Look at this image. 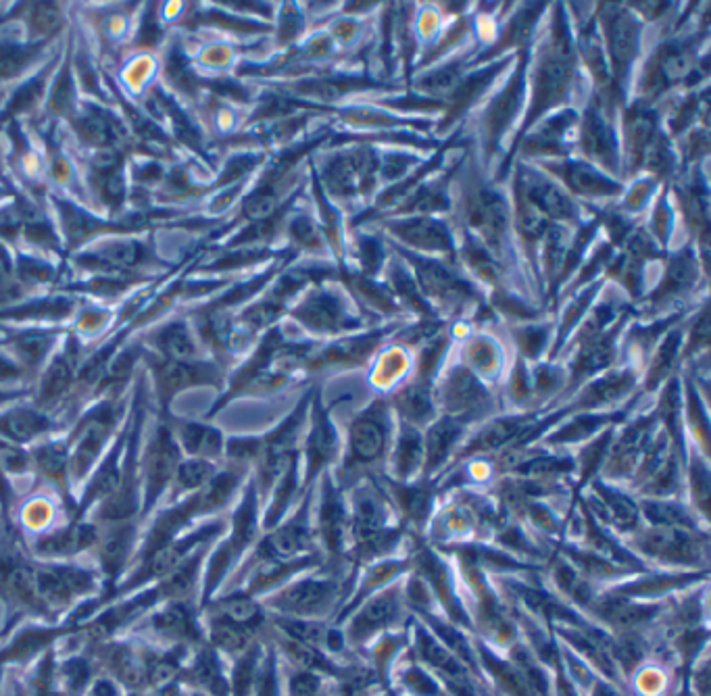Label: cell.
<instances>
[{"label":"cell","mask_w":711,"mask_h":696,"mask_svg":"<svg viewBox=\"0 0 711 696\" xmlns=\"http://www.w3.org/2000/svg\"><path fill=\"white\" fill-rule=\"evenodd\" d=\"M46 428H48V421L42 415L28 411V409L15 411L0 421V430H3L9 438L21 440V442L34 438L36 434L44 432Z\"/></svg>","instance_id":"ab89813d"},{"label":"cell","mask_w":711,"mask_h":696,"mask_svg":"<svg viewBox=\"0 0 711 696\" xmlns=\"http://www.w3.org/2000/svg\"><path fill=\"white\" fill-rule=\"evenodd\" d=\"M320 165L313 171L332 205H355L374 201L380 188V151L374 144L355 140L351 134L334 132Z\"/></svg>","instance_id":"3957f363"},{"label":"cell","mask_w":711,"mask_h":696,"mask_svg":"<svg viewBox=\"0 0 711 696\" xmlns=\"http://www.w3.org/2000/svg\"><path fill=\"white\" fill-rule=\"evenodd\" d=\"M534 426V415L532 413H520V415H503L493 421H488L486 426L457 451L455 455V465L461 459H470L476 455H486L505 446L516 444L530 428Z\"/></svg>","instance_id":"ffe728a7"},{"label":"cell","mask_w":711,"mask_h":696,"mask_svg":"<svg viewBox=\"0 0 711 696\" xmlns=\"http://www.w3.org/2000/svg\"><path fill=\"white\" fill-rule=\"evenodd\" d=\"M209 478H211V465L205 461H190L178 467V480L186 490L205 484Z\"/></svg>","instance_id":"db71d44e"},{"label":"cell","mask_w":711,"mask_h":696,"mask_svg":"<svg viewBox=\"0 0 711 696\" xmlns=\"http://www.w3.org/2000/svg\"><path fill=\"white\" fill-rule=\"evenodd\" d=\"M205 378V371H201L196 365L190 363H167L161 374H159V384L165 394H174L190 384L201 382Z\"/></svg>","instance_id":"7bdbcfd3"},{"label":"cell","mask_w":711,"mask_h":696,"mask_svg":"<svg viewBox=\"0 0 711 696\" xmlns=\"http://www.w3.org/2000/svg\"><path fill=\"white\" fill-rule=\"evenodd\" d=\"M180 434H182L184 446L194 455L213 457V455H219V451H222V434H219L213 428L192 424V426L182 428Z\"/></svg>","instance_id":"b9f144b4"},{"label":"cell","mask_w":711,"mask_h":696,"mask_svg":"<svg viewBox=\"0 0 711 696\" xmlns=\"http://www.w3.org/2000/svg\"><path fill=\"white\" fill-rule=\"evenodd\" d=\"M595 19L611 78L628 101L634 69L645 48V23L624 3L595 5Z\"/></svg>","instance_id":"52a82bcc"},{"label":"cell","mask_w":711,"mask_h":696,"mask_svg":"<svg viewBox=\"0 0 711 696\" xmlns=\"http://www.w3.org/2000/svg\"><path fill=\"white\" fill-rule=\"evenodd\" d=\"M48 348L46 336H28L19 342V353L26 361H38Z\"/></svg>","instance_id":"91938a15"},{"label":"cell","mask_w":711,"mask_h":696,"mask_svg":"<svg viewBox=\"0 0 711 696\" xmlns=\"http://www.w3.org/2000/svg\"><path fill=\"white\" fill-rule=\"evenodd\" d=\"M691 478H693V494L701 505V511H707V499H709V471L707 463L701 457H695L691 465Z\"/></svg>","instance_id":"6f0895ef"},{"label":"cell","mask_w":711,"mask_h":696,"mask_svg":"<svg viewBox=\"0 0 711 696\" xmlns=\"http://www.w3.org/2000/svg\"><path fill=\"white\" fill-rule=\"evenodd\" d=\"M101 257L113 265L130 267L142 259V248L134 242H117V244L107 246Z\"/></svg>","instance_id":"f907efd6"},{"label":"cell","mask_w":711,"mask_h":696,"mask_svg":"<svg viewBox=\"0 0 711 696\" xmlns=\"http://www.w3.org/2000/svg\"><path fill=\"white\" fill-rule=\"evenodd\" d=\"M463 359L474 374L484 380H497L503 369L501 344L488 334H474L463 346Z\"/></svg>","instance_id":"f1b7e54d"},{"label":"cell","mask_w":711,"mask_h":696,"mask_svg":"<svg viewBox=\"0 0 711 696\" xmlns=\"http://www.w3.org/2000/svg\"><path fill=\"white\" fill-rule=\"evenodd\" d=\"M159 346H161V351H163L169 359H174L176 363H186L188 359L194 357L192 338H190L188 330H186L184 326H180V323H176V326L167 328V330L159 336Z\"/></svg>","instance_id":"ee69618b"},{"label":"cell","mask_w":711,"mask_h":696,"mask_svg":"<svg viewBox=\"0 0 711 696\" xmlns=\"http://www.w3.org/2000/svg\"><path fill=\"white\" fill-rule=\"evenodd\" d=\"M707 38L709 5L693 32L672 34L653 48L641 67L639 80L634 84L632 101L657 107L670 92L678 90V86L684 88L697 61L707 53Z\"/></svg>","instance_id":"277c9868"},{"label":"cell","mask_w":711,"mask_h":696,"mask_svg":"<svg viewBox=\"0 0 711 696\" xmlns=\"http://www.w3.org/2000/svg\"><path fill=\"white\" fill-rule=\"evenodd\" d=\"M392 476L397 482H409L424 465V436L420 428L399 419L397 440L392 442Z\"/></svg>","instance_id":"4316f807"},{"label":"cell","mask_w":711,"mask_h":696,"mask_svg":"<svg viewBox=\"0 0 711 696\" xmlns=\"http://www.w3.org/2000/svg\"><path fill=\"white\" fill-rule=\"evenodd\" d=\"M176 463H178L176 444H174V440H171L169 432L161 430L155 440L153 451H151V469H149L151 501H155V496L163 490V486L167 484L171 474L176 471Z\"/></svg>","instance_id":"836d02e7"},{"label":"cell","mask_w":711,"mask_h":696,"mask_svg":"<svg viewBox=\"0 0 711 696\" xmlns=\"http://www.w3.org/2000/svg\"><path fill=\"white\" fill-rule=\"evenodd\" d=\"M547 11H549V5H541V3L513 5V15L507 17L503 26H499V32L495 34L493 44L482 48V53L470 61L468 69L499 61L509 55L507 51H511V48L522 51V48L532 46Z\"/></svg>","instance_id":"d6986e66"},{"label":"cell","mask_w":711,"mask_h":696,"mask_svg":"<svg viewBox=\"0 0 711 696\" xmlns=\"http://www.w3.org/2000/svg\"><path fill=\"white\" fill-rule=\"evenodd\" d=\"M69 376H71V365L63 359L57 361L42 382V399H53V396L63 392L69 382Z\"/></svg>","instance_id":"816d5d0a"},{"label":"cell","mask_w":711,"mask_h":696,"mask_svg":"<svg viewBox=\"0 0 711 696\" xmlns=\"http://www.w3.org/2000/svg\"><path fill=\"white\" fill-rule=\"evenodd\" d=\"M390 407L397 411L401 421H407V424L415 428L430 426L438 417L432 382L418 380V378L407 382L395 396H392Z\"/></svg>","instance_id":"cb8c5ba5"},{"label":"cell","mask_w":711,"mask_h":696,"mask_svg":"<svg viewBox=\"0 0 711 696\" xmlns=\"http://www.w3.org/2000/svg\"><path fill=\"white\" fill-rule=\"evenodd\" d=\"M311 405V428L307 436V482H311L322 467L332 463L340 451V440L332 424L330 407H324L320 392H313Z\"/></svg>","instance_id":"44dd1931"},{"label":"cell","mask_w":711,"mask_h":696,"mask_svg":"<svg viewBox=\"0 0 711 696\" xmlns=\"http://www.w3.org/2000/svg\"><path fill=\"white\" fill-rule=\"evenodd\" d=\"M636 386V374L632 367L607 371L605 376L588 382L576 396L574 405L568 411H591L603 405H611L628 396Z\"/></svg>","instance_id":"7402d4cb"},{"label":"cell","mask_w":711,"mask_h":696,"mask_svg":"<svg viewBox=\"0 0 711 696\" xmlns=\"http://www.w3.org/2000/svg\"><path fill=\"white\" fill-rule=\"evenodd\" d=\"M32 23H34V30H38L42 34L53 32L59 23V15L51 5H38V9L32 17Z\"/></svg>","instance_id":"94428289"},{"label":"cell","mask_w":711,"mask_h":696,"mask_svg":"<svg viewBox=\"0 0 711 696\" xmlns=\"http://www.w3.org/2000/svg\"><path fill=\"white\" fill-rule=\"evenodd\" d=\"M336 592L338 582L334 578H311L288 588L276 601V607L288 613L320 615L332 605Z\"/></svg>","instance_id":"603a6c76"},{"label":"cell","mask_w":711,"mask_h":696,"mask_svg":"<svg viewBox=\"0 0 711 696\" xmlns=\"http://www.w3.org/2000/svg\"><path fill=\"white\" fill-rule=\"evenodd\" d=\"M259 617V607L247 596H236V599L219 603V619L228 621L232 626L251 628Z\"/></svg>","instance_id":"f6af8a7d"},{"label":"cell","mask_w":711,"mask_h":696,"mask_svg":"<svg viewBox=\"0 0 711 696\" xmlns=\"http://www.w3.org/2000/svg\"><path fill=\"white\" fill-rule=\"evenodd\" d=\"M282 23H280V42L290 44L305 32V15L299 5H284L282 7Z\"/></svg>","instance_id":"681fc988"},{"label":"cell","mask_w":711,"mask_h":696,"mask_svg":"<svg viewBox=\"0 0 711 696\" xmlns=\"http://www.w3.org/2000/svg\"><path fill=\"white\" fill-rule=\"evenodd\" d=\"M0 465L9 471H23L28 465V457L17 446L9 442H0Z\"/></svg>","instance_id":"680465c9"},{"label":"cell","mask_w":711,"mask_h":696,"mask_svg":"<svg viewBox=\"0 0 711 696\" xmlns=\"http://www.w3.org/2000/svg\"><path fill=\"white\" fill-rule=\"evenodd\" d=\"M551 15L547 21V30L536 34V42L530 48V67H528V101L518 132L513 134L507 153L501 165L495 171V184L507 182L511 176L516 148L522 138L547 115L574 107L572 101L584 92L588 82L578 63L574 26L570 21L568 5H551Z\"/></svg>","instance_id":"6da1fadb"},{"label":"cell","mask_w":711,"mask_h":696,"mask_svg":"<svg viewBox=\"0 0 711 696\" xmlns=\"http://www.w3.org/2000/svg\"><path fill=\"white\" fill-rule=\"evenodd\" d=\"M38 461L51 478H61L67 469V453L61 446H46L44 451L38 453Z\"/></svg>","instance_id":"9f6ffc18"},{"label":"cell","mask_w":711,"mask_h":696,"mask_svg":"<svg viewBox=\"0 0 711 696\" xmlns=\"http://www.w3.org/2000/svg\"><path fill=\"white\" fill-rule=\"evenodd\" d=\"M288 232L292 236V242L303 248V251H309L313 257L328 259L332 255L326 236L322 234L320 226H317V221H313L309 215L299 213L297 217H292Z\"/></svg>","instance_id":"74e56055"},{"label":"cell","mask_w":711,"mask_h":696,"mask_svg":"<svg viewBox=\"0 0 711 696\" xmlns=\"http://www.w3.org/2000/svg\"><path fill=\"white\" fill-rule=\"evenodd\" d=\"M434 399L436 407L443 409V415L461 421L463 426L495 413V396L465 363L447 369L443 382L434 388Z\"/></svg>","instance_id":"7c38bea8"},{"label":"cell","mask_w":711,"mask_h":696,"mask_svg":"<svg viewBox=\"0 0 711 696\" xmlns=\"http://www.w3.org/2000/svg\"><path fill=\"white\" fill-rule=\"evenodd\" d=\"M624 419V413H580L578 417L570 419L566 426L557 428L545 444L549 446H559V444H580L582 440L591 438L599 430H607L614 424H620Z\"/></svg>","instance_id":"4dcf8cb0"},{"label":"cell","mask_w":711,"mask_h":696,"mask_svg":"<svg viewBox=\"0 0 711 696\" xmlns=\"http://www.w3.org/2000/svg\"><path fill=\"white\" fill-rule=\"evenodd\" d=\"M105 198L109 203H119L121 198H124V180H121L117 173H109L105 186H103Z\"/></svg>","instance_id":"be15d7a7"},{"label":"cell","mask_w":711,"mask_h":696,"mask_svg":"<svg viewBox=\"0 0 711 696\" xmlns=\"http://www.w3.org/2000/svg\"><path fill=\"white\" fill-rule=\"evenodd\" d=\"M574 151L578 159L605 171L622 182V144L618 115L607 111L599 98L591 94L580 111Z\"/></svg>","instance_id":"9c48e42d"},{"label":"cell","mask_w":711,"mask_h":696,"mask_svg":"<svg viewBox=\"0 0 711 696\" xmlns=\"http://www.w3.org/2000/svg\"><path fill=\"white\" fill-rule=\"evenodd\" d=\"M593 490L599 492L603 507L611 519V524L618 526L620 530H632L636 526V521H639V509L634 507V503L630 499H626L624 494H620L616 490H609L601 482H595Z\"/></svg>","instance_id":"f35d334b"},{"label":"cell","mask_w":711,"mask_h":696,"mask_svg":"<svg viewBox=\"0 0 711 696\" xmlns=\"http://www.w3.org/2000/svg\"><path fill=\"white\" fill-rule=\"evenodd\" d=\"M549 336H551V326H536V321L520 323V326L513 330V338H516L522 359L541 357L545 353Z\"/></svg>","instance_id":"60d3db41"},{"label":"cell","mask_w":711,"mask_h":696,"mask_svg":"<svg viewBox=\"0 0 711 696\" xmlns=\"http://www.w3.org/2000/svg\"><path fill=\"white\" fill-rule=\"evenodd\" d=\"M322 534L332 553H338L342 540H345V526H347V509L342 503V494L332 482L330 476L324 478L322 484Z\"/></svg>","instance_id":"f546056e"},{"label":"cell","mask_w":711,"mask_h":696,"mask_svg":"<svg viewBox=\"0 0 711 696\" xmlns=\"http://www.w3.org/2000/svg\"><path fill=\"white\" fill-rule=\"evenodd\" d=\"M684 382H686V413H689L691 430H693V436H697V440L701 442L703 453H705L707 451V436H709L705 407L701 403L697 382L693 378H686Z\"/></svg>","instance_id":"bcb514c9"},{"label":"cell","mask_w":711,"mask_h":696,"mask_svg":"<svg viewBox=\"0 0 711 696\" xmlns=\"http://www.w3.org/2000/svg\"><path fill=\"white\" fill-rule=\"evenodd\" d=\"M516 55H507L499 61L486 63V65L465 71V76L459 80L457 88L445 101L443 117H440V121H436L434 134H438V136L445 134V138H447L451 128L463 123L465 115L482 103V98L490 92V88H493L495 80H499L501 73L507 71L509 65L516 61Z\"/></svg>","instance_id":"e0dca14e"},{"label":"cell","mask_w":711,"mask_h":696,"mask_svg":"<svg viewBox=\"0 0 711 696\" xmlns=\"http://www.w3.org/2000/svg\"><path fill=\"white\" fill-rule=\"evenodd\" d=\"M92 696H115V692H113V688L109 684H98Z\"/></svg>","instance_id":"003e7915"},{"label":"cell","mask_w":711,"mask_h":696,"mask_svg":"<svg viewBox=\"0 0 711 696\" xmlns=\"http://www.w3.org/2000/svg\"><path fill=\"white\" fill-rule=\"evenodd\" d=\"M661 130V111L641 101H630L620 119L622 144V182L639 178L643 161L657 132Z\"/></svg>","instance_id":"ac0fdd59"},{"label":"cell","mask_w":711,"mask_h":696,"mask_svg":"<svg viewBox=\"0 0 711 696\" xmlns=\"http://www.w3.org/2000/svg\"><path fill=\"white\" fill-rule=\"evenodd\" d=\"M392 440L395 436H392L390 403L386 399H374L349 426V453L345 463H342V471H345L342 482L357 474H367L370 469L384 463Z\"/></svg>","instance_id":"ba28073f"},{"label":"cell","mask_w":711,"mask_h":696,"mask_svg":"<svg viewBox=\"0 0 711 696\" xmlns=\"http://www.w3.org/2000/svg\"><path fill=\"white\" fill-rule=\"evenodd\" d=\"M511 180L518 182L528 194L530 201L541 209V213L553 223V226L578 228L586 219L582 217V205L563 190L545 171L532 163H513Z\"/></svg>","instance_id":"9a60e30c"},{"label":"cell","mask_w":711,"mask_h":696,"mask_svg":"<svg viewBox=\"0 0 711 696\" xmlns=\"http://www.w3.org/2000/svg\"><path fill=\"white\" fill-rule=\"evenodd\" d=\"M117 155L113 153V151H103V153H98L96 155V159H94V167L98 169V171H103V173H107V176H109V173L117 167Z\"/></svg>","instance_id":"e7e4bbea"},{"label":"cell","mask_w":711,"mask_h":696,"mask_svg":"<svg viewBox=\"0 0 711 696\" xmlns=\"http://www.w3.org/2000/svg\"><path fill=\"white\" fill-rule=\"evenodd\" d=\"M682 340H684V328L674 326L670 332H666L664 342L657 346L655 357L649 365L647 371V380H645V392H653L657 390L661 384H664L670 376V371L674 369L678 357L682 355Z\"/></svg>","instance_id":"1f68e13d"},{"label":"cell","mask_w":711,"mask_h":696,"mask_svg":"<svg viewBox=\"0 0 711 696\" xmlns=\"http://www.w3.org/2000/svg\"><path fill=\"white\" fill-rule=\"evenodd\" d=\"M386 246H390L392 253L405 261L415 280V286L422 292L424 301L430 305L434 315L440 313L443 317H461L470 309H480L484 305L480 290L470 278L463 276L461 265L415 255L390 240L386 242Z\"/></svg>","instance_id":"5b68a950"},{"label":"cell","mask_w":711,"mask_h":696,"mask_svg":"<svg viewBox=\"0 0 711 696\" xmlns=\"http://www.w3.org/2000/svg\"><path fill=\"white\" fill-rule=\"evenodd\" d=\"M643 551L655 555L659 559L680 561V563H693L699 559L701 551L697 538L689 534V530L680 528H657L643 536L641 540Z\"/></svg>","instance_id":"484cf974"},{"label":"cell","mask_w":711,"mask_h":696,"mask_svg":"<svg viewBox=\"0 0 711 696\" xmlns=\"http://www.w3.org/2000/svg\"><path fill=\"white\" fill-rule=\"evenodd\" d=\"M336 282L340 280L311 284L307 296L301 298L299 305L292 309V317L297 319L307 332L334 336L349 334L365 326L363 317H357L361 313H355L351 309L347 292H342Z\"/></svg>","instance_id":"8fae6325"},{"label":"cell","mask_w":711,"mask_h":696,"mask_svg":"<svg viewBox=\"0 0 711 696\" xmlns=\"http://www.w3.org/2000/svg\"><path fill=\"white\" fill-rule=\"evenodd\" d=\"M32 55H34L32 48H23V46L0 48V80L11 78L15 73H19L28 65Z\"/></svg>","instance_id":"c3c4849f"},{"label":"cell","mask_w":711,"mask_h":696,"mask_svg":"<svg viewBox=\"0 0 711 696\" xmlns=\"http://www.w3.org/2000/svg\"><path fill=\"white\" fill-rule=\"evenodd\" d=\"M411 355L407 353V346H390L378 357L374 371H372V386L380 390H388L399 384L401 378L409 371Z\"/></svg>","instance_id":"e575fe53"},{"label":"cell","mask_w":711,"mask_h":696,"mask_svg":"<svg viewBox=\"0 0 711 696\" xmlns=\"http://www.w3.org/2000/svg\"><path fill=\"white\" fill-rule=\"evenodd\" d=\"M399 613V599H397V590H388L384 594H380L378 599H374L370 605H367L359 617L355 619L353 624V636L355 638H363L370 636L376 630L384 628L386 624H390L392 619L397 617Z\"/></svg>","instance_id":"d6a6232c"},{"label":"cell","mask_w":711,"mask_h":696,"mask_svg":"<svg viewBox=\"0 0 711 696\" xmlns=\"http://www.w3.org/2000/svg\"><path fill=\"white\" fill-rule=\"evenodd\" d=\"M530 48H522L516 55L509 78L501 84L497 92L486 98L478 113V144L482 151L484 169L488 171L495 163L497 153L503 148L509 132L522 123L526 101H528V67H530Z\"/></svg>","instance_id":"8992f818"},{"label":"cell","mask_w":711,"mask_h":696,"mask_svg":"<svg viewBox=\"0 0 711 696\" xmlns=\"http://www.w3.org/2000/svg\"><path fill=\"white\" fill-rule=\"evenodd\" d=\"M578 121L580 111L576 107H566L547 115L522 138L516 148V159L520 157L522 163H534L570 157L574 153ZM516 159H513V163H516Z\"/></svg>","instance_id":"2e32d148"},{"label":"cell","mask_w":711,"mask_h":696,"mask_svg":"<svg viewBox=\"0 0 711 696\" xmlns=\"http://www.w3.org/2000/svg\"><path fill=\"white\" fill-rule=\"evenodd\" d=\"M707 282V273L697 257L695 246L686 242L678 251L666 255L664 273H661L659 284L641 298V313H659L678 301L697 294V286Z\"/></svg>","instance_id":"4fadbf2b"},{"label":"cell","mask_w":711,"mask_h":696,"mask_svg":"<svg viewBox=\"0 0 711 696\" xmlns=\"http://www.w3.org/2000/svg\"><path fill=\"white\" fill-rule=\"evenodd\" d=\"M409 682H426V678L420 674V671H411ZM422 692H434V686L432 684H424Z\"/></svg>","instance_id":"03108f58"},{"label":"cell","mask_w":711,"mask_h":696,"mask_svg":"<svg viewBox=\"0 0 711 696\" xmlns=\"http://www.w3.org/2000/svg\"><path fill=\"white\" fill-rule=\"evenodd\" d=\"M155 624H157V628L161 632L174 634V636H188L194 630L192 617L180 605H174V607H169L165 613H159V617L155 619Z\"/></svg>","instance_id":"7dc6e473"},{"label":"cell","mask_w":711,"mask_h":696,"mask_svg":"<svg viewBox=\"0 0 711 696\" xmlns=\"http://www.w3.org/2000/svg\"><path fill=\"white\" fill-rule=\"evenodd\" d=\"M65 223H67V230L73 238H82L86 234H90V226H92V219L86 217L84 213L76 211V209H67L65 213Z\"/></svg>","instance_id":"6125c7cd"},{"label":"cell","mask_w":711,"mask_h":696,"mask_svg":"<svg viewBox=\"0 0 711 696\" xmlns=\"http://www.w3.org/2000/svg\"><path fill=\"white\" fill-rule=\"evenodd\" d=\"M80 130L82 134L94 142V144H109L113 140V130L109 123L103 119V117H98V115H88L80 121Z\"/></svg>","instance_id":"11a10c76"},{"label":"cell","mask_w":711,"mask_h":696,"mask_svg":"<svg viewBox=\"0 0 711 696\" xmlns=\"http://www.w3.org/2000/svg\"><path fill=\"white\" fill-rule=\"evenodd\" d=\"M351 253H353V265H345V267H351L353 271L361 273V276L372 280H376L384 271L390 257L382 234L361 232V230L353 232Z\"/></svg>","instance_id":"83f0119b"},{"label":"cell","mask_w":711,"mask_h":696,"mask_svg":"<svg viewBox=\"0 0 711 696\" xmlns=\"http://www.w3.org/2000/svg\"><path fill=\"white\" fill-rule=\"evenodd\" d=\"M384 234L407 251L424 257L443 259L459 265L457 261V234L445 217L438 215H405L382 217L374 221ZM367 226V223H365Z\"/></svg>","instance_id":"30bf717a"},{"label":"cell","mask_w":711,"mask_h":696,"mask_svg":"<svg viewBox=\"0 0 711 696\" xmlns=\"http://www.w3.org/2000/svg\"><path fill=\"white\" fill-rule=\"evenodd\" d=\"M674 226H676V209L672 203V194H670V186L661 188V194L657 196L653 213H651V221L647 232L651 234V238L659 244L661 251L668 253V244L674 236Z\"/></svg>","instance_id":"8d00e7d4"},{"label":"cell","mask_w":711,"mask_h":696,"mask_svg":"<svg viewBox=\"0 0 711 696\" xmlns=\"http://www.w3.org/2000/svg\"><path fill=\"white\" fill-rule=\"evenodd\" d=\"M465 428L468 426H463L461 421L447 415H438L428 426V432L424 436V465H422L428 476L443 467V463L455 451L457 442L463 438Z\"/></svg>","instance_id":"d4e9b609"},{"label":"cell","mask_w":711,"mask_h":696,"mask_svg":"<svg viewBox=\"0 0 711 696\" xmlns=\"http://www.w3.org/2000/svg\"><path fill=\"white\" fill-rule=\"evenodd\" d=\"M626 5L636 13V17H639L645 26L647 23H657L668 17H674L672 11L680 9V5L676 3H626Z\"/></svg>","instance_id":"f5cc1de1"},{"label":"cell","mask_w":711,"mask_h":696,"mask_svg":"<svg viewBox=\"0 0 711 696\" xmlns=\"http://www.w3.org/2000/svg\"><path fill=\"white\" fill-rule=\"evenodd\" d=\"M478 163L463 159L451 186L453 209L459 232L474 238L509 276L518 267L516 232L511 221V203L497 184H486L478 178Z\"/></svg>","instance_id":"7a4b0ae2"},{"label":"cell","mask_w":711,"mask_h":696,"mask_svg":"<svg viewBox=\"0 0 711 696\" xmlns=\"http://www.w3.org/2000/svg\"><path fill=\"white\" fill-rule=\"evenodd\" d=\"M424 161L426 159L420 157L418 153L403 151V148H390V151L380 153V171H378L380 186L388 188L403 182L409 173H413Z\"/></svg>","instance_id":"d590c367"},{"label":"cell","mask_w":711,"mask_h":696,"mask_svg":"<svg viewBox=\"0 0 711 696\" xmlns=\"http://www.w3.org/2000/svg\"><path fill=\"white\" fill-rule=\"evenodd\" d=\"M541 171L553 178L574 201H616L626 190V184L607 176L599 167L586 163L574 155L563 159H545L534 161Z\"/></svg>","instance_id":"5bb4252c"}]
</instances>
